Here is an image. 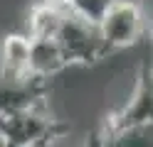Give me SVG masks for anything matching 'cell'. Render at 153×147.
<instances>
[{
	"label": "cell",
	"instance_id": "1",
	"mask_svg": "<svg viewBox=\"0 0 153 147\" xmlns=\"http://www.w3.org/2000/svg\"><path fill=\"white\" fill-rule=\"evenodd\" d=\"M54 39L67 59V66H74V64L84 66V64H91V61H99V59L109 56V49L104 44L99 25L79 17L69 7L64 10V17L59 22Z\"/></svg>",
	"mask_w": 153,
	"mask_h": 147
},
{
	"label": "cell",
	"instance_id": "2",
	"mask_svg": "<svg viewBox=\"0 0 153 147\" xmlns=\"http://www.w3.org/2000/svg\"><path fill=\"white\" fill-rule=\"evenodd\" d=\"M62 130L64 127L50 115L47 105L0 115V137L5 140V147H47Z\"/></svg>",
	"mask_w": 153,
	"mask_h": 147
},
{
	"label": "cell",
	"instance_id": "3",
	"mask_svg": "<svg viewBox=\"0 0 153 147\" xmlns=\"http://www.w3.org/2000/svg\"><path fill=\"white\" fill-rule=\"evenodd\" d=\"M97 25L109 54L119 52V49H128L141 39L143 27H146L143 7L138 0H114Z\"/></svg>",
	"mask_w": 153,
	"mask_h": 147
},
{
	"label": "cell",
	"instance_id": "4",
	"mask_svg": "<svg viewBox=\"0 0 153 147\" xmlns=\"http://www.w3.org/2000/svg\"><path fill=\"white\" fill-rule=\"evenodd\" d=\"M47 105V78L27 76H3L0 74V115H13Z\"/></svg>",
	"mask_w": 153,
	"mask_h": 147
},
{
	"label": "cell",
	"instance_id": "5",
	"mask_svg": "<svg viewBox=\"0 0 153 147\" xmlns=\"http://www.w3.org/2000/svg\"><path fill=\"white\" fill-rule=\"evenodd\" d=\"M67 69V59L62 54L54 37H30V59H27V71L37 78L57 76Z\"/></svg>",
	"mask_w": 153,
	"mask_h": 147
},
{
	"label": "cell",
	"instance_id": "6",
	"mask_svg": "<svg viewBox=\"0 0 153 147\" xmlns=\"http://www.w3.org/2000/svg\"><path fill=\"white\" fill-rule=\"evenodd\" d=\"M151 78L141 76V81L128 96V103L114 115L111 127H131V125H151Z\"/></svg>",
	"mask_w": 153,
	"mask_h": 147
},
{
	"label": "cell",
	"instance_id": "7",
	"mask_svg": "<svg viewBox=\"0 0 153 147\" xmlns=\"http://www.w3.org/2000/svg\"><path fill=\"white\" fill-rule=\"evenodd\" d=\"M30 59V37L27 34H7L0 44V74L3 76H27Z\"/></svg>",
	"mask_w": 153,
	"mask_h": 147
},
{
	"label": "cell",
	"instance_id": "8",
	"mask_svg": "<svg viewBox=\"0 0 153 147\" xmlns=\"http://www.w3.org/2000/svg\"><path fill=\"white\" fill-rule=\"evenodd\" d=\"M62 5H52V3H37L30 7V15H27V37H54L59 22L64 17Z\"/></svg>",
	"mask_w": 153,
	"mask_h": 147
},
{
	"label": "cell",
	"instance_id": "9",
	"mask_svg": "<svg viewBox=\"0 0 153 147\" xmlns=\"http://www.w3.org/2000/svg\"><path fill=\"white\" fill-rule=\"evenodd\" d=\"M104 147H151V125L109 127Z\"/></svg>",
	"mask_w": 153,
	"mask_h": 147
},
{
	"label": "cell",
	"instance_id": "10",
	"mask_svg": "<svg viewBox=\"0 0 153 147\" xmlns=\"http://www.w3.org/2000/svg\"><path fill=\"white\" fill-rule=\"evenodd\" d=\"M111 3L114 0H69L67 7H69L72 12H76L79 17L89 20V22H99L104 17V12L111 7Z\"/></svg>",
	"mask_w": 153,
	"mask_h": 147
},
{
	"label": "cell",
	"instance_id": "11",
	"mask_svg": "<svg viewBox=\"0 0 153 147\" xmlns=\"http://www.w3.org/2000/svg\"><path fill=\"white\" fill-rule=\"evenodd\" d=\"M42 3H52V5H62V7H67V3H69V0H42Z\"/></svg>",
	"mask_w": 153,
	"mask_h": 147
},
{
	"label": "cell",
	"instance_id": "12",
	"mask_svg": "<svg viewBox=\"0 0 153 147\" xmlns=\"http://www.w3.org/2000/svg\"><path fill=\"white\" fill-rule=\"evenodd\" d=\"M0 147H5V140H3V137H0Z\"/></svg>",
	"mask_w": 153,
	"mask_h": 147
}]
</instances>
